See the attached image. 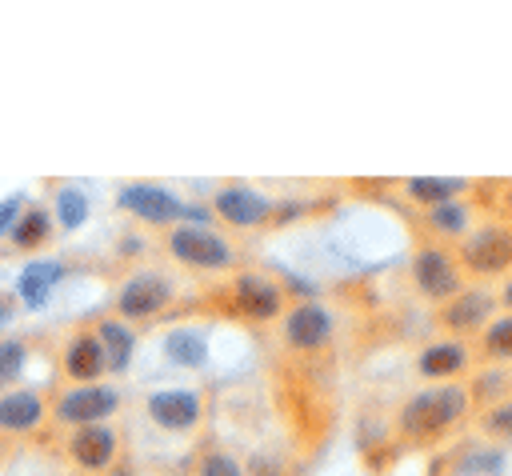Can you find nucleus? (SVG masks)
<instances>
[{
	"label": "nucleus",
	"instance_id": "obj_1",
	"mask_svg": "<svg viewBox=\"0 0 512 476\" xmlns=\"http://www.w3.org/2000/svg\"><path fill=\"white\" fill-rule=\"evenodd\" d=\"M164 248L176 264L192 268V272H224L232 264V244L212 232L208 224H176L164 236Z\"/></svg>",
	"mask_w": 512,
	"mask_h": 476
},
{
	"label": "nucleus",
	"instance_id": "obj_2",
	"mask_svg": "<svg viewBox=\"0 0 512 476\" xmlns=\"http://www.w3.org/2000/svg\"><path fill=\"white\" fill-rule=\"evenodd\" d=\"M464 388H428L400 408V428L412 436H436L464 416Z\"/></svg>",
	"mask_w": 512,
	"mask_h": 476
},
{
	"label": "nucleus",
	"instance_id": "obj_3",
	"mask_svg": "<svg viewBox=\"0 0 512 476\" xmlns=\"http://www.w3.org/2000/svg\"><path fill=\"white\" fill-rule=\"evenodd\" d=\"M116 408H120V392L112 384H76L64 388L48 412L64 428H88V424H104Z\"/></svg>",
	"mask_w": 512,
	"mask_h": 476
},
{
	"label": "nucleus",
	"instance_id": "obj_4",
	"mask_svg": "<svg viewBox=\"0 0 512 476\" xmlns=\"http://www.w3.org/2000/svg\"><path fill=\"white\" fill-rule=\"evenodd\" d=\"M116 204H120L124 212L140 216L144 224H156V228L176 224V220L188 216V204H184L172 188L152 184V180H128V184H120V188H116Z\"/></svg>",
	"mask_w": 512,
	"mask_h": 476
},
{
	"label": "nucleus",
	"instance_id": "obj_5",
	"mask_svg": "<svg viewBox=\"0 0 512 476\" xmlns=\"http://www.w3.org/2000/svg\"><path fill=\"white\" fill-rule=\"evenodd\" d=\"M116 320H148L172 304V280L164 272H136L116 288Z\"/></svg>",
	"mask_w": 512,
	"mask_h": 476
},
{
	"label": "nucleus",
	"instance_id": "obj_6",
	"mask_svg": "<svg viewBox=\"0 0 512 476\" xmlns=\"http://www.w3.org/2000/svg\"><path fill=\"white\" fill-rule=\"evenodd\" d=\"M116 452H120V440L108 424H88V428H72V436L64 440V456L76 472L84 476H96V472H108L116 464Z\"/></svg>",
	"mask_w": 512,
	"mask_h": 476
},
{
	"label": "nucleus",
	"instance_id": "obj_7",
	"mask_svg": "<svg viewBox=\"0 0 512 476\" xmlns=\"http://www.w3.org/2000/svg\"><path fill=\"white\" fill-rule=\"evenodd\" d=\"M48 420V400L40 388H4L0 392V436L8 440H24V436H36Z\"/></svg>",
	"mask_w": 512,
	"mask_h": 476
},
{
	"label": "nucleus",
	"instance_id": "obj_8",
	"mask_svg": "<svg viewBox=\"0 0 512 476\" xmlns=\"http://www.w3.org/2000/svg\"><path fill=\"white\" fill-rule=\"evenodd\" d=\"M212 208L220 212V220H228L236 228H260L272 216V196H264L252 184H224V188H216Z\"/></svg>",
	"mask_w": 512,
	"mask_h": 476
},
{
	"label": "nucleus",
	"instance_id": "obj_9",
	"mask_svg": "<svg viewBox=\"0 0 512 476\" xmlns=\"http://www.w3.org/2000/svg\"><path fill=\"white\" fill-rule=\"evenodd\" d=\"M284 340L296 352H316L332 340V312L316 300H300L292 312H284Z\"/></svg>",
	"mask_w": 512,
	"mask_h": 476
},
{
	"label": "nucleus",
	"instance_id": "obj_10",
	"mask_svg": "<svg viewBox=\"0 0 512 476\" xmlns=\"http://www.w3.org/2000/svg\"><path fill=\"white\" fill-rule=\"evenodd\" d=\"M144 412H148V420H152L156 428H164V432H192V428L200 424L204 404H200V396L188 392V388H168V392H152V396L144 400Z\"/></svg>",
	"mask_w": 512,
	"mask_h": 476
},
{
	"label": "nucleus",
	"instance_id": "obj_11",
	"mask_svg": "<svg viewBox=\"0 0 512 476\" xmlns=\"http://www.w3.org/2000/svg\"><path fill=\"white\" fill-rule=\"evenodd\" d=\"M460 260L476 276H496L512 264V232L508 228H480L476 236L464 240Z\"/></svg>",
	"mask_w": 512,
	"mask_h": 476
},
{
	"label": "nucleus",
	"instance_id": "obj_12",
	"mask_svg": "<svg viewBox=\"0 0 512 476\" xmlns=\"http://www.w3.org/2000/svg\"><path fill=\"white\" fill-rule=\"evenodd\" d=\"M232 296L248 320H276L284 304V288L264 272H240L232 284Z\"/></svg>",
	"mask_w": 512,
	"mask_h": 476
},
{
	"label": "nucleus",
	"instance_id": "obj_13",
	"mask_svg": "<svg viewBox=\"0 0 512 476\" xmlns=\"http://www.w3.org/2000/svg\"><path fill=\"white\" fill-rule=\"evenodd\" d=\"M412 276H416V288L432 300H452L460 292V272H456L452 256L440 248H420L412 256Z\"/></svg>",
	"mask_w": 512,
	"mask_h": 476
},
{
	"label": "nucleus",
	"instance_id": "obj_14",
	"mask_svg": "<svg viewBox=\"0 0 512 476\" xmlns=\"http://www.w3.org/2000/svg\"><path fill=\"white\" fill-rule=\"evenodd\" d=\"M60 368L72 384H100V376L108 372V360H104V348L92 328L72 332V340L64 344V356H60Z\"/></svg>",
	"mask_w": 512,
	"mask_h": 476
},
{
	"label": "nucleus",
	"instance_id": "obj_15",
	"mask_svg": "<svg viewBox=\"0 0 512 476\" xmlns=\"http://www.w3.org/2000/svg\"><path fill=\"white\" fill-rule=\"evenodd\" d=\"M60 280H64V264L60 260H32L16 276V296H20L24 308H44Z\"/></svg>",
	"mask_w": 512,
	"mask_h": 476
},
{
	"label": "nucleus",
	"instance_id": "obj_16",
	"mask_svg": "<svg viewBox=\"0 0 512 476\" xmlns=\"http://www.w3.org/2000/svg\"><path fill=\"white\" fill-rule=\"evenodd\" d=\"M12 244L20 248V252H36V248H44L52 236H56V224H52V212L44 208V204H28V208H20V216H16V224H12Z\"/></svg>",
	"mask_w": 512,
	"mask_h": 476
},
{
	"label": "nucleus",
	"instance_id": "obj_17",
	"mask_svg": "<svg viewBox=\"0 0 512 476\" xmlns=\"http://www.w3.org/2000/svg\"><path fill=\"white\" fill-rule=\"evenodd\" d=\"M96 340H100V348H104V360H108V368H116V372H124L128 368V360H132V348H136V336H132V328L124 324V320H116V316H104V320H96Z\"/></svg>",
	"mask_w": 512,
	"mask_h": 476
},
{
	"label": "nucleus",
	"instance_id": "obj_18",
	"mask_svg": "<svg viewBox=\"0 0 512 476\" xmlns=\"http://www.w3.org/2000/svg\"><path fill=\"white\" fill-rule=\"evenodd\" d=\"M88 212H92V204H88V196L76 184H60L52 192V224L60 232H76L88 220Z\"/></svg>",
	"mask_w": 512,
	"mask_h": 476
},
{
	"label": "nucleus",
	"instance_id": "obj_19",
	"mask_svg": "<svg viewBox=\"0 0 512 476\" xmlns=\"http://www.w3.org/2000/svg\"><path fill=\"white\" fill-rule=\"evenodd\" d=\"M484 316H488V296L484 292H456L444 304V324L452 332H472L476 324H484Z\"/></svg>",
	"mask_w": 512,
	"mask_h": 476
},
{
	"label": "nucleus",
	"instance_id": "obj_20",
	"mask_svg": "<svg viewBox=\"0 0 512 476\" xmlns=\"http://www.w3.org/2000/svg\"><path fill=\"white\" fill-rule=\"evenodd\" d=\"M464 364H468V352H464V344H456V340L428 344V348L420 352V372H424V376H452V372H460Z\"/></svg>",
	"mask_w": 512,
	"mask_h": 476
},
{
	"label": "nucleus",
	"instance_id": "obj_21",
	"mask_svg": "<svg viewBox=\"0 0 512 476\" xmlns=\"http://www.w3.org/2000/svg\"><path fill=\"white\" fill-rule=\"evenodd\" d=\"M404 188H408V196H412V200H420V204H432V208H436V204H448V200H452V196L464 188V180H444V176H412Z\"/></svg>",
	"mask_w": 512,
	"mask_h": 476
},
{
	"label": "nucleus",
	"instance_id": "obj_22",
	"mask_svg": "<svg viewBox=\"0 0 512 476\" xmlns=\"http://www.w3.org/2000/svg\"><path fill=\"white\" fill-rule=\"evenodd\" d=\"M164 352L176 360V364H188V368H200L204 356H208V344L200 332H188V328H176L168 340H164Z\"/></svg>",
	"mask_w": 512,
	"mask_h": 476
},
{
	"label": "nucleus",
	"instance_id": "obj_23",
	"mask_svg": "<svg viewBox=\"0 0 512 476\" xmlns=\"http://www.w3.org/2000/svg\"><path fill=\"white\" fill-rule=\"evenodd\" d=\"M28 352H32L28 340H20V336H0V392L20 380V372H24V364H28Z\"/></svg>",
	"mask_w": 512,
	"mask_h": 476
},
{
	"label": "nucleus",
	"instance_id": "obj_24",
	"mask_svg": "<svg viewBox=\"0 0 512 476\" xmlns=\"http://www.w3.org/2000/svg\"><path fill=\"white\" fill-rule=\"evenodd\" d=\"M484 352L496 360H512V316H500L484 332Z\"/></svg>",
	"mask_w": 512,
	"mask_h": 476
},
{
	"label": "nucleus",
	"instance_id": "obj_25",
	"mask_svg": "<svg viewBox=\"0 0 512 476\" xmlns=\"http://www.w3.org/2000/svg\"><path fill=\"white\" fill-rule=\"evenodd\" d=\"M196 476H244V468L236 464V456H232V452L216 448V452H204V456H200Z\"/></svg>",
	"mask_w": 512,
	"mask_h": 476
},
{
	"label": "nucleus",
	"instance_id": "obj_26",
	"mask_svg": "<svg viewBox=\"0 0 512 476\" xmlns=\"http://www.w3.org/2000/svg\"><path fill=\"white\" fill-rule=\"evenodd\" d=\"M428 220H432V228H436V232H448V236H452V232H460V228L468 224V216H464V208H460L456 200H448V204H436Z\"/></svg>",
	"mask_w": 512,
	"mask_h": 476
},
{
	"label": "nucleus",
	"instance_id": "obj_27",
	"mask_svg": "<svg viewBox=\"0 0 512 476\" xmlns=\"http://www.w3.org/2000/svg\"><path fill=\"white\" fill-rule=\"evenodd\" d=\"M484 432L512 440V404H500V408H492V412L484 416Z\"/></svg>",
	"mask_w": 512,
	"mask_h": 476
},
{
	"label": "nucleus",
	"instance_id": "obj_28",
	"mask_svg": "<svg viewBox=\"0 0 512 476\" xmlns=\"http://www.w3.org/2000/svg\"><path fill=\"white\" fill-rule=\"evenodd\" d=\"M20 208H24V200H20V196H8V200H0V236H8V232H12V224H16Z\"/></svg>",
	"mask_w": 512,
	"mask_h": 476
},
{
	"label": "nucleus",
	"instance_id": "obj_29",
	"mask_svg": "<svg viewBox=\"0 0 512 476\" xmlns=\"http://www.w3.org/2000/svg\"><path fill=\"white\" fill-rule=\"evenodd\" d=\"M500 464H504L500 452H492V456H468V460H464V472H496Z\"/></svg>",
	"mask_w": 512,
	"mask_h": 476
},
{
	"label": "nucleus",
	"instance_id": "obj_30",
	"mask_svg": "<svg viewBox=\"0 0 512 476\" xmlns=\"http://www.w3.org/2000/svg\"><path fill=\"white\" fill-rule=\"evenodd\" d=\"M12 312H16V296H12V292H0V336H4V328L12 324Z\"/></svg>",
	"mask_w": 512,
	"mask_h": 476
},
{
	"label": "nucleus",
	"instance_id": "obj_31",
	"mask_svg": "<svg viewBox=\"0 0 512 476\" xmlns=\"http://www.w3.org/2000/svg\"><path fill=\"white\" fill-rule=\"evenodd\" d=\"M108 476H136V472H128V468H112Z\"/></svg>",
	"mask_w": 512,
	"mask_h": 476
},
{
	"label": "nucleus",
	"instance_id": "obj_32",
	"mask_svg": "<svg viewBox=\"0 0 512 476\" xmlns=\"http://www.w3.org/2000/svg\"><path fill=\"white\" fill-rule=\"evenodd\" d=\"M504 300H508V304H512V284H508V288H504Z\"/></svg>",
	"mask_w": 512,
	"mask_h": 476
},
{
	"label": "nucleus",
	"instance_id": "obj_33",
	"mask_svg": "<svg viewBox=\"0 0 512 476\" xmlns=\"http://www.w3.org/2000/svg\"><path fill=\"white\" fill-rule=\"evenodd\" d=\"M508 204H512V188H508Z\"/></svg>",
	"mask_w": 512,
	"mask_h": 476
}]
</instances>
